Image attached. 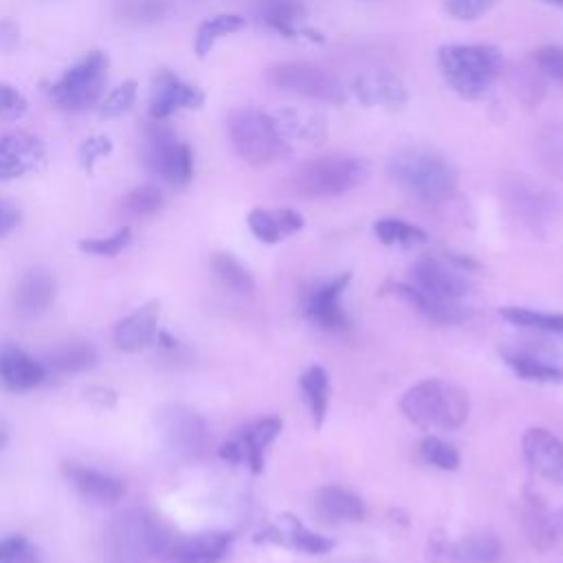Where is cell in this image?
Returning <instances> with one entry per match:
<instances>
[{
    "mask_svg": "<svg viewBox=\"0 0 563 563\" xmlns=\"http://www.w3.org/2000/svg\"><path fill=\"white\" fill-rule=\"evenodd\" d=\"M438 68L455 95L475 101L488 95L504 59L490 44H446L438 51Z\"/></svg>",
    "mask_w": 563,
    "mask_h": 563,
    "instance_id": "obj_1",
    "label": "cell"
},
{
    "mask_svg": "<svg viewBox=\"0 0 563 563\" xmlns=\"http://www.w3.org/2000/svg\"><path fill=\"white\" fill-rule=\"evenodd\" d=\"M391 178L416 200L440 205L457 189V169L442 154L427 147H407L389 161Z\"/></svg>",
    "mask_w": 563,
    "mask_h": 563,
    "instance_id": "obj_2",
    "label": "cell"
},
{
    "mask_svg": "<svg viewBox=\"0 0 563 563\" xmlns=\"http://www.w3.org/2000/svg\"><path fill=\"white\" fill-rule=\"evenodd\" d=\"M400 409L413 424L435 431H455L468 418V396L457 385L442 378H424L409 387Z\"/></svg>",
    "mask_w": 563,
    "mask_h": 563,
    "instance_id": "obj_3",
    "label": "cell"
},
{
    "mask_svg": "<svg viewBox=\"0 0 563 563\" xmlns=\"http://www.w3.org/2000/svg\"><path fill=\"white\" fill-rule=\"evenodd\" d=\"M367 161L350 154H325L301 163L290 185L306 198H334L352 191L367 178Z\"/></svg>",
    "mask_w": 563,
    "mask_h": 563,
    "instance_id": "obj_4",
    "label": "cell"
},
{
    "mask_svg": "<svg viewBox=\"0 0 563 563\" xmlns=\"http://www.w3.org/2000/svg\"><path fill=\"white\" fill-rule=\"evenodd\" d=\"M227 132L235 154L253 167H264L288 154V141L282 136L273 114L262 110H233L227 119Z\"/></svg>",
    "mask_w": 563,
    "mask_h": 563,
    "instance_id": "obj_5",
    "label": "cell"
},
{
    "mask_svg": "<svg viewBox=\"0 0 563 563\" xmlns=\"http://www.w3.org/2000/svg\"><path fill=\"white\" fill-rule=\"evenodd\" d=\"M165 528L145 510H130L121 515L108 534V550L112 563H152L169 550Z\"/></svg>",
    "mask_w": 563,
    "mask_h": 563,
    "instance_id": "obj_6",
    "label": "cell"
},
{
    "mask_svg": "<svg viewBox=\"0 0 563 563\" xmlns=\"http://www.w3.org/2000/svg\"><path fill=\"white\" fill-rule=\"evenodd\" d=\"M108 77V57L101 51H92L77 64L64 70V75L46 88V97L62 110H86L95 106L103 92Z\"/></svg>",
    "mask_w": 563,
    "mask_h": 563,
    "instance_id": "obj_7",
    "label": "cell"
},
{
    "mask_svg": "<svg viewBox=\"0 0 563 563\" xmlns=\"http://www.w3.org/2000/svg\"><path fill=\"white\" fill-rule=\"evenodd\" d=\"M145 163L156 176L176 187H185L194 176L191 147L178 141L163 119H152L145 125Z\"/></svg>",
    "mask_w": 563,
    "mask_h": 563,
    "instance_id": "obj_8",
    "label": "cell"
},
{
    "mask_svg": "<svg viewBox=\"0 0 563 563\" xmlns=\"http://www.w3.org/2000/svg\"><path fill=\"white\" fill-rule=\"evenodd\" d=\"M266 81L279 90L295 92L323 103H343L345 88L339 77L317 64L279 62L266 70Z\"/></svg>",
    "mask_w": 563,
    "mask_h": 563,
    "instance_id": "obj_9",
    "label": "cell"
},
{
    "mask_svg": "<svg viewBox=\"0 0 563 563\" xmlns=\"http://www.w3.org/2000/svg\"><path fill=\"white\" fill-rule=\"evenodd\" d=\"M504 200L510 211L532 229H541L554 220L559 211V202L539 183L526 176H510L504 183Z\"/></svg>",
    "mask_w": 563,
    "mask_h": 563,
    "instance_id": "obj_10",
    "label": "cell"
},
{
    "mask_svg": "<svg viewBox=\"0 0 563 563\" xmlns=\"http://www.w3.org/2000/svg\"><path fill=\"white\" fill-rule=\"evenodd\" d=\"M350 273H341L310 290H306L301 308L308 319H312L321 330L343 332L347 330V317L341 308V295L350 282Z\"/></svg>",
    "mask_w": 563,
    "mask_h": 563,
    "instance_id": "obj_11",
    "label": "cell"
},
{
    "mask_svg": "<svg viewBox=\"0 0 563 563\" xmlns=\"http://www.w3.org/2000/svg\"><path fill=\"white\" fill-rule=\"evenodd\" d=\"M205 103V92L167 68L154 75L150 90V114L152 119H167L178 110H196Z\"/></svg>",
    "mask_w": 563,
    "mask_h": 563,
    "instance_id": "obj_12",
    "label": "cell"
},
{
    "mask_svg": "<svg viewBox=\"0 0 563 563\" xmlns=\"http://www.w3.org/2000/svg\"><path fill=\"white\" fill-rule=\"evenodd\" d=\"M460 271L462 268L453 262L446 264L431 255L420 257L411 268V284L431 297L457 301L468 292V282Z\"/></svg>",
    "mask_w": 563,
    "mask_h": 563,
    "instance_id": "obj_13",
    "label": "cell"
},
{
    "mask_svg": "<svg viewBox=\"0 0 563 563\" xmlns=\"http://www.w3.org/2000/svg\"><path fill=\"white\" fill-rule=\"evenodd\" d=\"M354 99L365 108H389L398 110L407 103V86L405 81L387 70V68H372L358 73L350 86Z\"/></svg>",
    "mask_w": 563,
    "mask_h": 563,
    "instance_id": "obj_14",
    "label": "cell"
},
{
    "mask_svg": "<svg viewBox=\"0 0 563 563\" xmlns=\"http://www.w3.org/2000/svg\"><path fill=\"white\" fill-rule=\"evenodd\" d=\"M44 163V145L29 132L0 134V180L20 178Z\"/></svg>",
    "mask_w": 563,
    "mask_h": 563,
    "instance_id": "obj_15",
    "label": "cell"
},
{
    "mask_svg": "<svg viewBox=\"0 0 563 563\" xmlns=\"http://www.w3.org/2000/svg\"><path fill=\"white\" fill-rule=\"evenodd\" d=\"M521 451L537 475L563 486V442L552 431L541 427L528 429L521 438Z\"/></svg>",
    "mask_w": 563,
    "mask_h": 563,
    "instance_id": "obj_16",
    "label": "cell"
},
{
    "mask_svg": "<svg viewBox=\"0 0 563 563\" xmlns=\"http://www.w3.org/2000/svg\"><path fill=\"white\" fill-rule=\"evenodd\" d=\"M161 429L167 446L178 455H196L205 446V422L198 413L185 407H172L161 416Z\"/></svg>",
    "mask_w": 563,
    "mask_h": 563,
    "instance_id": "obj_17",
    "label": "cell"
},
{
    "mask_svg": "<svg viewBox=\"0 0 563 563\" xmlns=\"http://www.w3.org/2000/svg\"><path fill=\"white\" fill-rule=\"evenodd\" d=\"M431 556L442 559L444 563H497L501 556V545L488 532L468 534L457 543L435 539L431 545Z\"/></svg>",
    "mask_w": 563,
    "mask_h": 563,
    "instance_id": "obj_18",
    "label": "cell"
},
{
    "mask_svg": "<svg viewBox=\"0 0 563 563\" xmlns=\"http://www.w3.org/2000/svg\"><path fill=\"white\" fill-rule=\"evenodd\" d=\"M229 545L227 532H200L172 543L165 556L169 563H220Z\"/></svg>",
    "mask_w": 563,
    "mask_h": 563,
    "instance_id": "obj_19",
    "label": "cell"
},
{
    "mask_svg": "<svg viewBox=\"0 0 563 563\" xmlns=\"http://www.w3.org/2000/svg\"><path fill=\"white\" fill-rule=\"evenodd\" d=\"M46 378V367L29 356L24 350L4 345L0 347V383L9 391H26Z\"/></svg>",
    "mask_w": 563,
    "mask_h": 563,
    "instance_id": "obj_20",
    "label": "cell"
},
{
    "mask_svg": "<svg viewBox=\"0 0 563 563\" xmlns=\"http://www.w3.org/2000/svg\"><path fill=\"white\" fill-rule=\"evenodd\" d=\"M264 539H268L273 543H279L284 548L306 552V554H323V552H330L332 545H334L332 539L312 532L295 515H282L279 523L268 528Z\"/></svg>",
    "mask_w": 563,
    "mask_h": 563,
    "instance_id": "obj_21",
    "label": "cell"
},
{
    "mask_svg": "<svg viewBox=\"0 0 563 563\" xmlns=\"http://www.w3.org/2000/svg\"><path fill=\"white\" fill-rule=\"evenodd\" d=\"M158 332V303L152 301L128 314L114 330V343L123 352H139L147 347Z\"/></svg>",
    "mask_w": 563,
    "mask_h": 563,
    "instance_id": "obj_22",
    "label": "cell"
},
{
    "mask_svg": "<svg viewBox=\"0 0 563 563\" xmlns=\"http://www.w3.org/2000/svg\"><path fill=\"white\" fill-rule=\"evenodd\" d=\"M251 233L264 244H275L303 229V216L295 209H253L246 218Z\"/></svg>",
    "mask_w": 563,
    "mask_h": 563,
    "instance_id": "obj_23",
    "label": "cell"
},
{
    "mask_svg": "<svg viewBox=\"0 0 563 563\" xmlns=\"http://www.w3.org/2000/svg\"><path fill=\"white\" fill-rule=\"evenodd\" d=\"M66 479L81 493L86 499L99 501V504H112L123 497L125 484L112 475H106L101 471L79 466V464H64Z\"/></svg>",
    "mask_w": 563,
    "mask_h": 563,
    "instance_id": "obj_24",
    "label": "cell"
},
{
    "mask_svg": "<svg viewBox=\"0 0 563 563\" xmlns=\"http://www.w3.org/2000/svg\"><path fill=\"white\" fill-rule=\"evenodd\" d=\"M314 508L323 519L332 523L361 521L365 517V501L356 493L336 484H328L317 490Z\"/></svg>",
    "mask_w": 563,
    "mask_h": 563,
    "instance_id": "obj_25",
    "label": "cell"
},
{
    "mask_svg": "<svg viewBox=\"0 0 563 563\" xmlns=\"http://www.w3.org/2000/svg\"><path fill=\"white\" fill-rule=\"evenodd\" d=\"M385 292H391V295L405 299L418 312H422L424 317H429L438 323H457L464 319V308L457 301L431 297V295L422 292L420 288H416L413 284H391V286H385Z\"/></svg>",
    "mask_w": 563,
    "mask_h": 563,
    "instance_id": "obj_26",
    "label": "cell"
},
{
    "mask_svg": "<svg viewBox=\"0 0 563 563\" xmlns=\"http://www.w3.org/2000/svg\"><path fill=\"white\" fill-rule=\"evenodd\" d=\"M279 431H282V420L277 416H268V418H262V420L253 422L251 427H246L240 433V438L235 440L240 460L246 462L253 473L262 471L264 451L279 435Z\"/></svg>",
    "mask_w": 563,
    "mask_h": 563,
    "instance_id": "obj_27",
    "label": "cell"
},
{
    "mask_svg": "<svg viewBox=\"0 0 563 563\" xmlns=\"http://www.w3.org/2000/svg\"><path fill=\"white\" fill-rule=\"evenodd\" d=\"M55 299V282L46 271H29L20 277L13 301L22 314H40Z\"/></svg>",
    "mask_w": 563,
    "mask_h": 563,
    "instance_id": "obj_28",
    "label": "cell"
},
{
    "mask_svg": "<svg viewBox=\"0 0 563 563\" xmlns=\"http://www.w3.org/2000/svg\"><path fill=\"white\" fill-rule=\"evenodd\" d=\"M282 136L297 139L301 143L319 145L328 136V121L317 112H299V110H282L273 114Z\"/></svg>",
    "mask_w": 563,
    "mask_h": 563,
    "instance_id": "obj_29",
    "label": "cell"
},
{
    "mask_svg": "<svg viewBox=\"0 0 563 563\" xmlns=\"http://www.w3.org/2000/svg\"><path fill=\"white\" fill-rule=\"evenodd\" d=\"M308 13L306 4L301 0H262L257 4L260 20L282 33L284 37H297V22Z\"/></svg>",
    "mask_w": 563,
    "mask_h": 563,
    "instance_id": "obj_30",
    "label": "cell"
},
{
    "mask_svg": "<svg viewBox=\"0 0 563 563\" xmlns=\"http://www.w3.org/2000/svg\"><path fill=\"white\" fill-rule=\"evenodd\" d=\"M97 363V350L88 341H66L53 347L46 356V365L51 372L66 376L79 374Z\"/></svg>",
    "mask_w": 563,
    "mask_h": 563,
    "instance_id": "obj_31",
    "label": "cell"
},
{
    "mask_svg": "<svg viewBox=\"0 0 563 563\" xmlns=\"http://www.w3.org/2000/svg\"><path fill=\"white\" fill-rule=\"evenodd\" d=\"M506 363L526 380H563V365L534 352H506Z\"/></svg>",
    "mask_w": 563,
    "mask_h": 563,
    "instance_id": "obj_32",
    "label": "cell"
},
{
    "mask_svg": "<svg viewBox=\"0 0 563 563\" xmlns=\"http://www.w3.org/2000/svg\"><path fill=\"white\" fill-rule=\"evenodd\" d=\"M299 387L303 391V398L310 407V413L314 418V424L321 427L328 413V398H330V378L328 372L321 365H310L301 378Z\"/></svg>",
    "mask_w": 563,
    "mask_h": 563,
    "instance_id": "obj_33",
    "label": "cell"
},
{
    "mask_svg": "<svg viewBox=\"0 0 563 563\" xmlns=\"http://www.w3.org/2000/svg\"><path fill=\"white\" fill-rule=\"evenodd\" d=\"M246 26V20L235 15V13H220V15H213L209 20H205L198 31H196V37H194V51L198 57H205L211 53V48L216 46L218 40H222L224 35H231V33H238Z\"/></svg>",
    "mask_w": 563,
    "mask_h": 563,
    "instance_id": "obj_34",
    "label": "cell"
},
{
    "mask_svg": "<svg viewBox=\"0 0 563 563\" xmlns=\"http://www.w3.org/2000/svg\"><path fill=\"white\" fill-rule=\"evenodd\" d=\"M539 165L554 178H563V123H550L534 139Z\"/></svg>",
    "mask_w": 563,
    "mask_h": 563,
    "instance_id": "obj_35",
    "label": "cell"
},
{
    "mask_svg": "<svg viewBox=\"0 0 563 563\" xmlns=\"http://www.w3.org/2000/svg\"><path fill=\"white\" fill-rule=\"evenodd\" d=\"M499 314H501L506 321L515 323V325L563 336V314L539 312V310L519 308V306H504V308H499Z\"/></svg>",
    "mask_w": 563,
    "mask_h": 563,
    "instance_id": "obj_36",
    "label": "cell"
},
{
    "mask_svg": "<svg viewBox=\"0 0 563 563\" xmlns=\"http://www.w3.org/2000/svg\"><path fill=\"white\" fill-rule=\"evenodd\" d=\"M211 271L216 275V279L233 290V292H240V295H246L253 290V277L251 273L229 253H216L211 257Z\"/></svg>",
    "mask_w": 563,
    "mask_h": 563,
    "instance_id": "obj_37",
    "label": "cell"
},
{
    "mask_svg": "<svg viewBox=\"0 0 563 563\" xmlns=\"http://www.w3.org/2000/svg\"><path fill=\"white\" fill-rule=\"evenodd\" d=\"M374 233L376 238L387 244V246H416V244H422L427 242V233L416 227V224H409L400 218H380L374 222Z\"/></svg>",
    "mask_w": 563,
    "mask_h": 563,
    "instance_id": "obj_38",
    "label": "cell"
},
{
    "mask_svg": "<svg viewBox=\"0 0 563 563\" xmlns=\"http://www.w3.org/2000/svg\"><path fill=\"white\" fill-rule=\"evenodd\" d=\"M169 11L167 0H117L114 2V13L134 24H152L165 18Z\"/></svg>",
    "mask_w": 563,
    "mask_h": 563,
    "instance_id": "obj_39",
    "label": "cell"
},
{
    "mask_svg": "<svg viewBox=\"0 0 563 563\" xmlns=\"http://www.w3.org/2000/svg\"><path fill=\"white\" fill-rule=\"evenodd\" d=\"M163 207V194L154 185H141L128 191L121 200V211L130 218H150Z\"/></svg>",
    "mask_w": 563,
    "mask_h": 563,
    "instance_id": "obj_40",
    "label": "cell"
},
{
    "mask_svg": "<svg viewBox=\"0 0 563 563\" xmlns=\"http://www.w3.org/2000/svg\"><path fill=\"white\" fill-rule=\"evenodd\" d=\"M508 84L515 92V97L526 103L528 108H534L541 103L543 95H545V88H543V81L539 77L537 70H528V68H517L510 73L508 77Z\"/></svg>",
    "mask_w": 563,
    "mask_h": 563,
    "instance_id": "obj_41",
    "label": "cell"
},
{
    "mask_svg": "<svg viewBox=\"0 0 563 563\" xmlns=\"http://www.w3.org/2000/svg\"><path fill=\"white\" fill-rule=\"evenodd\" d=\"M420 453H422L424 462H429L442 471H455L460 466V453L438 435H427L420 444Z\"/></svg>",
    "mask_w": 563,
    "mask_h": 563,
    "instance_id": "obj_42",
    "label": "cell"
},
{
    "mask_svg": "<svg viewBox=\"0 0 563 563\" xmlns=\"http://www.w3.org/2000/svg\"><path fill=\"white\" fill-rule=\"evenodd\" d=\"M136 99V81L134 79H128L123 84H119L103 101H101V108H99V114L103 119H114L119 114H123L125 110H130V106L134 103Z\"/></svg>",
    "mask_w": 563,
    "mask_h": 563,
    "instance_id": "obj_43",
    "label": "cell"
},
{
    "mask_svg": "<svg viewBox=\"0 0 563 563\" xmlns=\"http://www.w3.org/2000/svg\"><path fill=\"white\" fill-rule=\"evenodd\" d=\"M534 68L563 86V46H541L532 53Z\"/></svg>",
    "mask_w": 563,
    "mask_h": 563,
    "instance_id": "obj_44",
    "label": "cell"
},
{
    "mask_svg": "<svg viewBox=\"0 0 563 563\" xmlns=\"http://www.w3.org/2000/svg\"><path fill=\"white\" fill-rule=\"evenodd\" d=\"M128 242H130V229L123 227V229H119L110 238H88V240H81L79 249L84 253H90V255H108V257H112L119 251H123L128 246Z\"/></svg>",
    "mask_w": 563,
    "mask_h": 563,
    "instance_id": "obj_45",
    "label": "cell"
},
{
    "mask_svg": "<svg viewBox=\"0 0 563 563\" xmlns=\"http://www.w3.org/2000/svg\"><path fill=\"white\" fill-rule=\"evenodd\" d=\"M0 563H37V556L22 534H11L0 539Z\"/></svg>",
    "mask_w": 563,
    "mask_h": 563,
    "instance_id": "obj_46",
    "label": "cell"
},
{
    "mask_svg": "<svg viewBox=\"0 0 563 563\" xmlns=\"http://www.w3.org/2000/svg\"><path fill=\"white\" fill-rule=\"evenodd\" d=\"M26 112L24 95L11 84L0 81V121H15Z\"/></svg>",
    "mask_w": 563,
    "mask_h": 563,
    "instance_id": "obj_47",
    "label": "cell"
},
{
    "mask_svg": "<svg viewBox=\"0 0 563 563\" xmlns=\"http://www.w3.org/2000/svg\"><path fill=\"white\" fill-rule=\"evenodd\" d=\"M112 152V141L108 136H90L79 147V163L86 172H92L95 163Z\"/></svg>",
    "mask_w": 563,
    "mask_h": 563,
    "instance_id": "obj_48",
    "label": "cell"
},
{
    "mask_svg": "<svg viewBox=\"0 0 563 563\" xmlns=\"http://www.w3.org/2000/svg\"><path fill=\"white\" fill-rule=\"evenodd\" d=\"M497 0H446V11L457 20H477L484 15Z\"/></svg>",
    "mask_w": 563,
    "mask_h": 563,
    "instance_id": "obj_49",
    "label": "cell"
},
{
    "mask_svg": "<svg viewBox=\"0 0 563 563\" xmlns=\"http://www.w3.org/2000/svg\"><path fill=\"white\" fill-rule=\"evenodd\" d=\"M550 548L563 552V508H556L545 517V550Z\"/></svg>",
    "mask_w": 563,
    "mask_h": 563,
    "instance_id": "obj_50",
    "label": "cell"
},
{
    "mask_svg": "<svg viewBox=\"0 0 563 563\" xmlns=\"http://www.w3.org/2000/svg\"><path fill=\"white\" fill-rule=\"evenodd\" d=\"M20 42V29L11 20H0V53L15 51Z\"/></svg>",
    "mask_w": 563,
    "mask_h": 563,
    "instance_id": "obj_51",
    "label": "cell"
},
{
    "mask_svg": "<svg viewBox=\"0 0 563 563\" xmlns=\"http://www.w3.org/2000/svg\"><path fill=\"white\" fill-rule=\"evenodd\" d=\"M15 222H18V216H15L11 209H7V207L0 205V235L7 233Z\"/></svg>",
    "mask_w": 563,
    "mask_h": 563,
    "instance_id": "obj_52",
    "label": "cell"
},
{
    "mask_svg": "<svg viewBox=\"0 0 563 563\" xmlns=\"http://www.w3.org/2000/svg\"><path fill=\"white\" fill-rule=\"evenodd\" d=\"M4 442H7V433L0 429V449L4 446Z\"/></svg>",
    "mask_w": 563,
    "mask_h": 563,
    "instance_id": "obj_53",
    "label": "cell"
},
{
    "mask_svg": "<svg viewBox=\"0 0 563 563\" xmlns=\"http://www.w3.org/2000/svg\"><path fill=\"white\" fill-rule=\"evenodd\" d=\"M543 2H548V4H556V7H563V0H543Z\"/></svg>",
    "mask_w": 563,
    "mask_h": 563,
    "instance_id": "obj_54",
    "label": "cell"
}]
</instances>
